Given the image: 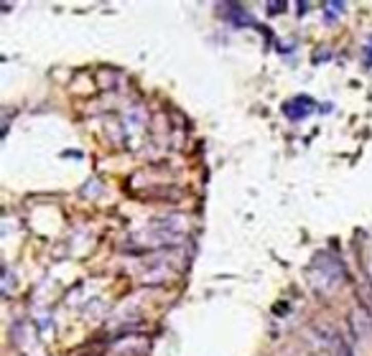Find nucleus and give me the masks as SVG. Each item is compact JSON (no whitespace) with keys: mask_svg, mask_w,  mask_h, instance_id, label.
I'll list each match as a JSON object with an SVG mask.
<instances>
[{"mask_svg":"<svg viewBox=\"0 0 372 356\" xmlns=\"http://www.w3.org/2000/svg\"><path fill=\"white\" fill-rule=\"evenodd\" d=\"M316 104H314V99H308V97H296V99H291V102H286L283 104V112L288 115V117H303V115H308L311 110H314Z\"/></svg>","mask_w":372,"mask_h":356,"instance_id":"1","label":"nucleus"},{"mask_svg":"<svg viewBox=\"0 0 372 356\" xmlns=\"http://www.w3.org/2000/svg\"><path fill=\"white\" fill-rule=\"evenodd\" d=\"M326 8H329V10H342L344 5H342V3H329ZM337 15H339V13H331V18H337Z\"/></svg>","mask_w":372,"mask_h":356,"instance_id":"2","label":"nucleus"},{"mask_svg":"<svg viewBox=\"0 0 372 356\" xmlns=\"http://www.w3.org/2000/svg\"><path fill=\"white\" fill-rule=\"evenodd\" d=\"M283 8H286L283 3H270V5H268V10H273V13H276V10H283Z\"/></svg>","mask_w":372,"mask_h":356,"instance_id":"3","label":"nucleus"}]
</instances>
